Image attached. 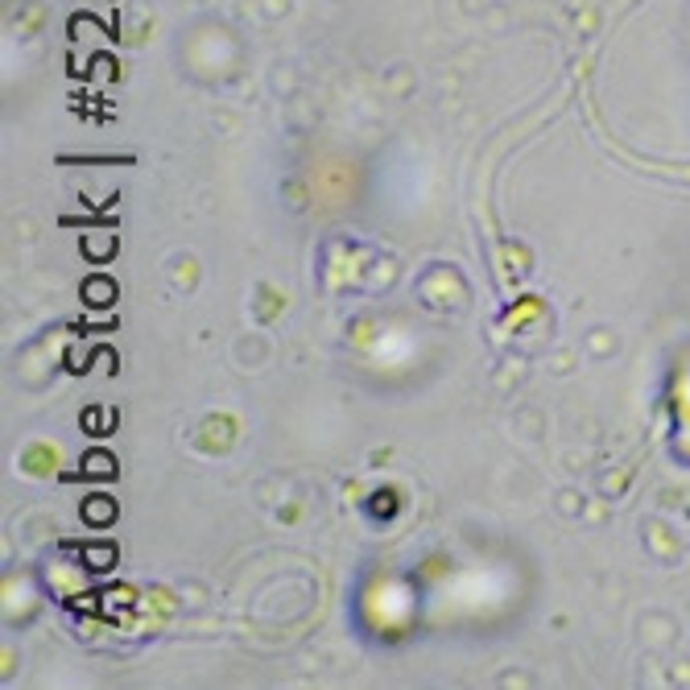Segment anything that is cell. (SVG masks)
<instances>
[{"label":"cell","instance_id":"obj_2","mask_svg":"<svg viewBox=\"0 0 690 690\" xmlns=\"http://www.w3.org/2000/svg\"><path fill=\"white\" fill-rule=\"evenodd\" d=\"M91 509H87V521H95V525H103L107 517H112V500L107 496H95V500H87Z\"/></svg>","mask_w":690,"mask_h":690},{"label":"cell","instance_id":"obj_1","mask_svg":"<svg viewBox=\"0 0 690 690\" xmlns=\"http://www.w3.org/2000/svg\"><path fill=\"white\" fill-rule=\"evenodd\" d=\"M83 468H87V476H112V472H116V463H112V455H103V450L87 455V459H83Z\"/></svg>","mask_w":690,"mask_h":690}]
</instances>
